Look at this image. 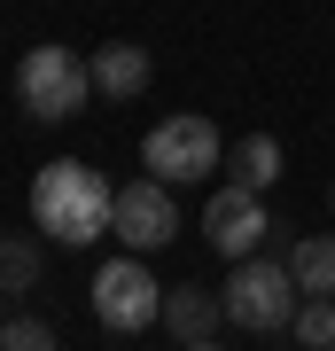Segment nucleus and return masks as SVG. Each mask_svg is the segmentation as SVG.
Masks as SVG:
<instances>
[{
  "mask_svg": "<svg viewBox=\"0 0 335 351\" xmlns=\"http://www.w3.org/2000/svg\"><path fill=\"white\" fill-rule=\"evenodd\" d=\"M327 195H335V188H327Z\"/></svg>",
  "mask_w": 335,
  "mask_h": 351,
  "instance_id": "obj_16",
  "label": "nucleus"
},
{
  "mask_svg": "<svg viewBox=\"0 0 335 351\" xmlns=\"http://www.w3.org/2000/svg\"><path fill=\"white\" fill-rule=\"evenodd\" d=\"M0 304H8V289H0ZM0 328H8V313H0Z\"/></svg>",
  "mask_w": 335,
  "mask_h": 351,
  "instance_id": "obj_15",
  "label": "nucleus"
},
{
  "mask_svg": "<svg viewBox=\"0 0 335 351\" xmlns=\"http://www.w3.org/2000/svg\"><path fill=\"white\" fill-rule=\"evenodd\" d=\"M39 274H47V242L0 234V289H8V297H24V289H39Z\"/></svg>",
  "mask_w": 335,
  "mask_h": 351,
  "instance_id": "obj_12",
  "label": "nucleus"
},
{
  "mask_svg": "<svg viewBox=\"0 0 335 351\" xmlns=\"http://www.w3.org/2000/svg\"><path fill=\"white\" fill-rule=\"evenodd\" d=\"M140 164H149L156 180H172V188H187V180H211L219 164H226V141L211 117H195V110H179V117H156L149 141H140Z\"/></svg>",
  "mask_w": 335,
  "mask_h": 351,
  "instance_id": "obj_4",
  "label": "nucleus"
},
{
  "mask_svg": "<svg viewBox=\"0 0 335 351\" xmlns=\"http://www.w3.org/2000/svg\"><path fill=\"white\" fill-rule=\"evenodd\" d=\"M226 180H242V188H273L281 180V141L273 133H249V141H234V149H226Z\"/></svg>",
  "mask_w": 335,
  "mask_h": 351,
  "instance_id": "obj_10",
  "label": "nucleus"
},
{
  "mask_svg": "<svg viewBox=\"0 0 335 351\" xmlns=\"http://www.w3.org/2000/svg\"><path fill=\"white\" fill-rule=\"evenodd\" d=\"M110 234L125 242V250H164V242L179 234V203H172V180H156V172H140V180H125L117 188V219H110Z\"/></svg>",
  "mask_w": 335,
  "mask_h": 351,
  "instance_id": "obj_6",
  "label": "nucleus"
},
{
  "mask_svg": "<svg viewBox=\"0 0 335 351\" xmlns=\"http://www.w3.org/2000/svg\"><path fill=\"white\" fill-rule=\"evenodd\" d=\"M226 320L234 328H249V336H288V320H297V304H304V289H297V274L288 265H273V258H234V274H226Z\"/></svg>",
  "mask_w": 335,
  "mask_h": 351,
  "instance_id": "obj_2",
  "label": "nucleus"
},
{
  "mask_svg": "<svg viewBox=\"0 0 335 351\" xmlns=\"http://www.w3.org/2000/svg\"><path fill=\"white\" fill-rule=\"evenodd\" d=\"M288 336L312 343V351H327V343H335V297H304L297 320H288Z\"/></svg>",
  "mask_w": 335,
  "mask_h": 351,
  "instance_id": "obj_13",
  "label": "nucleus"
},
{
  "mask_svg": "<svg viewBox=\"0 0 335 351\" xmlns=\"http://www.w3.org/2000/svg\"><path fill=\"white\" fill-rule=\"evenodd\" d=\"M164 336H179L187 351H211L219 343V328H234V320H226V297H211V289H195V281H187V289H164Z\"/></svg>",
  "mask_w": 335,
  "mask_h": 351,
  "instance_id": "obj_8",
  "label": "nucleus"
},
{
  "mask_svg": "<svg viewBox=\"0 0 335 351\" xmlns=\"http://www.w3.org/2000/svg\"><path fill=\"white\" fill-rule=\"evenodd\" d=\"M203 234H211L219 258H249L265 250V234H273V219H265V195L242 188V180H226V188L211 195V211H203Z\"/></svg>",
  "mask_w": 335,
  "mask_h": 351,
  "instance_id": "obj_7",
  "label": "nucleus"
},
{
  "mask_svg": "<svg viewBox=\"0 0 335 351\" xmlns=\"http://www.w3.org/2000/svg\"><path fill=\"white\" fill-rule=\"evenodd\" d=\"M0 351H55V328L47 320H8V328H0Z\"/></svg>",
  "mask_w": 335,
  "mask_h": 351,
  "instance_id": "obj_14",
  "label": "nucleus"
},
{
  "mask_svg": "<svg viewBox=\"0 0 335 351\" xmlns=\"http://www.w3.org/2000/svg\"><path fill=\"white\" fill-rule=\"evenodd\" d=\"M86 297H94V320L110 328V336H140V328H156V320H164V289L149 281V258H140V250L110 258V265L94 274Z\"/></svg>",
  "mask_w": 335,
  "mask_h": 351,
  "instance_id": "obj_5",
  "label": "nucleus"
},
{
  "mask_svg": "<svg viewBox=\"0 0 335 351\" xmlns=\"http://www.w3.org/2000/svg\"><path fill=\"white\" fill-rule=\"evenodd\" d=\"M110 219H117V188L94 172L86 156H55V164H39V180H32V226H39L47 242L86 250V242L110 234Z\"/></svg>",
  "mask_w": 335,
  "mask_h": 351,
  "instance_id": "obj_1",
  "label": "nucleus"
},
{
  "mask_svg": "<svg viewBox=\"0 0 335 351\" xmlns=\"http://www.w3.org/2000/svg\"><path fill=\"white\" fill-rule=\"evenodd\" d=\"M149 47H133V39H110V47H94V94L101 101H140L149 94Z\"/></svg>",
  "mask_w": 335,
  "mask_h": 351,
  "instance_id": "obj_9",
  "label": "nucleus"
},
{
  "mask_svg": "<svg viewBox=\"0 0 335 351\" xmlns=\"http://www.w3.org/2000/svg\"><path fill=\"white\" fill-rule=\"evenodd\" d=\"M288 274H297L304 297H335V234H304L288 250Z\"/></svg>",
  "mask_w": 335,
  "mask_h": 351,
  "instance_id": "obj_11",
  "label": "nucleus"
},
{
  "mask_svg": "<svg viewBox=\"0 0 335 351\" xmlns=\"http://www.w3.org/2000/svg\"><path fill=\"white\" fill-rule=\"evenodd\" d=\"M16 94H24V110L47 117V125H55V117H78L86 94H94V55L47 39V47H32L24 63H16Z\"/></svg>",
  "mask_w": 335,
  "mask_h": 351,
  "instance_id": "obj_3",
  "label": "nucleus"
}]
</instances>
